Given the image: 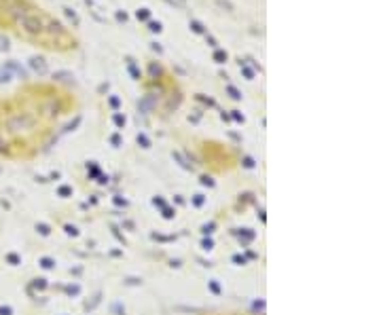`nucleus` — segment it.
<instances>
[{"label": "nucleus", "instance_id": "f257e3e1", "mask_svg": "<svg viewBox=\"0 0 381 315\" xmlns=\"http://www.w3.org/2000/svg\"><path fill=\"white\" fill-rule=\"evenodd\" d=\"M23 28L28 32H32V34H38V32L44 30V21L38 15H28V17H23Z\"/></svg>", "mask_w": 381, "mask_h": 315}, {"label": "nucleus", "instance_id": "f03ea898", "mask_svg": "<svg viewBox=\"0 0 381 315\" xmlns=\"http://www.w3.org/2000/svg\"><path fill=\"white\" fill-rule=\"evenodd\" d=\"M32 66H34L36 70H40V72H44V61H42V59H36V57H34V59H32Z\"/></svg>", "mask_w": 381, "mask_h": 315}, {"label": "nucleus", "instance_id": "7ed1b4c3", "mask_svg": "<svg viewBox=\"0 0 381 315\" xmlns=\"http://www.w3.org/2000/svg\"><path fill=\"white\" fill-rule=\"evenodd\" d=\"M216 4H218V7H225L227 11H233V4L229 2V0H216Z\"/></svg>", "mask_w": 381, "mask_h": 315}, {"label": "nucleus", "instance_id": "20e7f679", "mask_svg": "<svg viewBox=\"0 0 381 315\" xmlns=\"http://www.w3.org/2000/svg\"><path fill=\"white\" fill-rule=\"evenodd\" d=\"M190 28H193V32H203V26H201L199 21H195V19L190 21Z\"/></svg>", "mask_w": 381, "mask_h": 315}, {"label": "nucleus", "instance_id": "39448f33", "mask_svg": "<svg viewBox=\"0 0 381 315\" xmlns=\"http://www.w3.org/2000/svg\"><path fill=\"white\" fill-rule=\"evenodd\" d=\"M138 19H148V11H146V9L138 11Z\"/></svg>", "mask_w": 381, "mask_h": 315}, {"label": "nucleus", "instance_id": "423d86ee", "mask_svg": "<svg viewBox=\"0 0 381 315\" xmlns=\"http://www.w3.org/2000/svg\"><path fill=\"white\" fill-rule=\"evenodd\" d=\"M150 30H153V32H159L161 26H159V23H150Z\"/></svg>", "mask_w": 381, "mask_h": 315}, {"label": "nucleus", "instance_id": "0eeeda50", "mask_svg": "<svg viewBox=\"0 0 381 315\" xmlns=\"http://www.w3.org/2000/svg\"><path fill=\"white\" fill-rule=\"evenodd\" d=\"M225 57H227V55H225L222 51H216V59H225Z\"/></svg>", "mask_w": 381, "mask_h": 315}, {"label": "nucleus", "instance_id": "6e6552de", "mask_svg": "<svg viewBox=\"0 0 381 315\" xmlns=\"http://www.w3.org/2000/svg\"><path fill=\"white\" fill-rule=\"evenodd\" d=\"M178 2H184V0H178Z\"/></svg>", "mask_w": 381, "mask_h": 315}]
</instances>
